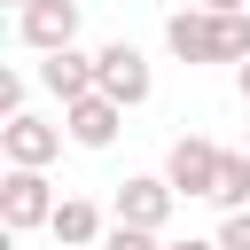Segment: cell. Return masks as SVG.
I'll return each mask as SVG.
<instances>
[{
	"label": "cell",
	"instance_id": "obj_2",
	"mask_svg": "<svg viewBox=\"0 0 250 250\" xmlns=\"http://www.w3.org/2000/svg\"><path fill=\"white\" fill-rule=\"evenodd\" d=\"M55 188H47V172L39 164H8V180H0V227L8 234H31V227H47L55 219Z\"/></svg>",
	"mask_w": 250,
	"mask_h": 250
},
{
	"label": "cell",
	"instance_id": "obj_5",
	"mask_svg": "<svg viewBox=\"0 0 250 250\" xmlns=\"http://www.w3.org/2000/svg\"><path fill=\"white\" fill-rule=\"evenodd\" d=\"M94 62H102V94H109V102H125V109H141V102H148V86H156V78H148V55H141L133 39H109Z\"/></svg>",
	"mask_w": 250,
	"mask_h": 250
},
{
	"label": "cell",
	"instance_id": "obj_13",
	"mask_svg": "<svg viewBox=\"0 0 250 250\" xmlns=\"http://www.w3.org/2000/svg\"><path fill=\"white\" fill-rule=\"evenodd\" d=\"M23 109V70H0V125Z\"/></svg>",
	"mask_w": 250,
	"mask_h": 250
},
{
	"label": "cell",
	"instance_id": "obj_1",
	"mask_svg": "<svg viewBox=\"0 0 250 250\" xmlns=\"http://www.w3.org/2000/svg\"><path fill=\"white\" fill-rule=\"evenodd\" d=\"M164 47L180 62H250V16L242 8H180L164 23Z\"/></svg>",
	"mask_w": 250,
	"mask_h": 250
},
{
	"label": "cell",
	"instance_id": "obj_7",
	"mask_svg": "<svg viewBox=\"0 0 250 250\" xmlns=\"http://www.w3.org/2000/svg\"><path fill=\"white\" fill-rule=\"evenodd\" d=\"M172 211H180V188L164 180V172H133L125 188H117V219H133V227H172Z\"/></svg>",
	"mask_w": 250,
	"mask_h": 250
},
{
	"label": "cell",
	"instance_id": "obj_3",
	"mask_svg": "<svg viewBox=\"0 0 250 250\" xmlns=\"http://www.w3.org/2000/svg\"><path fill=\"white\" fill-rule=\"evenodd\" d=\"M219 164H227V148H211L203 133H180V141H172V156H164V180H172L180 195H203V203H211Z\"/></svg>",
	"mask_w": 250,
	"mask_h": 250
},
{
	"label": "cell",
	"instance_id": "obj_8",
	"mask_svg": "<svg viewBox=\"0 0 250 250\" xmlns=\"http://www.w3.org/2000/svg\"><path fill=\"white\" fill-rule=\"evenodd\" d=\"M117 125H125V102H109L102 86H94V94H78V102H62V133H70L78 148H109V141H117Z\"/></svg>",
	"mask_w": 250,
	"mask_h": 250
},
{
	"label": "cell",
	"instance_id": "obj_14",
	"mask_svg": "<svg viewBox=\"0 0 250 250\" xmlns=\"http://www.w3.org/2000/svg\"><path fill=\"white\" fill-rule=\"evenodd\" d=\"M219 242H227V250H250V211H227V227H219Z\"/></svg>",
	"mask_w": 250,
	"mask_h": 250
},
{
	"label": "cell",
	"instance_id": "obj_11",
	"mask_svg": "<svg viewBox=\"0 0 250 250\" xmlns=\"http://www.w3.org/2000/svg\"><path fill=\"white\" fill-rule=\"evenodd\" d=\"M211 203H219V211H250V148H227V164H219V188H211Z\"/></svg>",
	"mask_w": 250,
	"mask_h": 250
},
{
	"label": "cell",
	"instance_id": "obj_18",
	"mask_svg": "<svg viewBox=\"0 0 250 250\" xmlns=\"http://www.w3.org/2000/svg\"><path fill=\"white\" fill-rule=\"evenodd\" d=\"M16 8H31V0H16Z\"/></svg>",
	"mask_w": 250,
	"mask_h": 250
},
{
	"label": "cell",
	"instance_id": "obj_6",
	"mask_svg": "<svg viewBox=\"0 0 250 250\" xmlns=\"http://www.w3.org/2000/svg\"><path fill=\"white\" fill-rule=\"evenodd\" d=\"M62 141H70V133L47 125V117H31V109H16V117L0 125V156H8V164H39V172H47V164L62 156Z\"/></svg>",
	"mask_w": 250,
	"mask_h": 250
},
{
	"label": "cell",
	"instance_id": "obj_15",
	"mask_svg": "<svg viewBox=\"0 0 250 250\" xmlns=\"http://www.w3.org/2000/svg\"><path fill=\"white\" fill-rule=\"evenodd\" d=\"M164 250H227V242H219V234H211V242H203V234H188V242H164Z\"/></svg>",
	"mask_w": 250,
	"mask_h": 250
},
{
	"label": "cell",
	"instance_id": "obj_17",
	"mask_svg": "<svg viewBox=\"0 0 250 250\" xmlns=\"http://www.w3.org/2000/svg\"><path fill=\"white\" fill-rule=\"evenodd\" d=\"M242 102H250V62H242Z\"/></svg>",
	"mask_w": 250,
	"mask_h": 250
},
{
	"label": "cell",
	"instance_id": "obj_9",
	"mask_svg": "<svg viewBox=\"0 0 250 250\" xmlns=\"http://www.w3.org/2000/svg\"><path fill=\"white\" fill-rule=\"evenodd\" d=\"M39 86H47L55 102H78V94H94V86H102V62H94V55H78V47H55V55H39Z\"/></svg>",
	"mask_w": 250,
	"mask_h": 250
},
{
	"label": "cell",
	"instance_id": "obj_16",
	"mask_svg": "<svg viewBox=\"0 0 250 250\" xmlns=\"http://www.w3.org/2000/svg\"><path fill=\"white\" fill-rule=\"evenodd\" d=\"M203 8H250V0H203Z\"/></svg>",
	"mask_w": 250,
	"mask_h": 250
},
{
	"label": "cell",
	"instance_id": "obj_4",
	"mask_svg": "<svg viewBox=\"0 0 250 250\" xmlns=\"http://www.w3.org/2000/svg\"><path fill=\"white\" fill-rule=\"evenodd\" d=\"M16 39H23L31 55L78 47V0H31V8H16Z\"/></svg>",
	"mask_w": 250,
	"mask_h": 250
},
{
	"label": "cell",
	"instance_id": "obj_10",
	"mask_svg": "<svg viewBox=\"0 0 250 250\" xmlns=\"http://www.w3.org/2000/svg\"><path fill=\"white\" fill-rule=\"evenodd\" d=\"M47 227H55V242H62V250H102V234H109V219H102L86 195H62Z\"/></svg>",
	"mask_w": 250,
	"mask_h": 250
},
{
	"label": "cell",
	"instance_id": "obj_12",
	"mask_svg": "<svg viewBox=\"0 0 250 250\" xmlns=\"http://www.w3.org/2000/svg\"><path fill=\"white\" fill-rule=\"evenodd\" d=\"M102 250H164V234H156V227H133V219H109Z\"/></svg>",
	"mask_w": 250,
	"mask_h": 250
}]
</instances>
